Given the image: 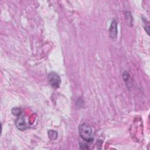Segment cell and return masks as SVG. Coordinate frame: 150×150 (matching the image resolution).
Wrapping results in <instances>:
<instances>
[{"label": "cell", "mask_w": 150, "mask_h": 150, "mask_svg": "<svg viewBox=\"0 0 150 150\" xmlns=\"http://www.w3.org/2000/svg\"><path fill=\"white\" fill-rule=\"evenodd\" d=\"M79 134L81 138L87 142H92L94 139L92 128L87 124H82L79 126Z\"/></svg>", "instance_id": "1"}, {"label": "cell", "mask_w": 150, "mask_h": 150, "mask_svg": "<svg viewBox=\"0 0 150 150\" xmlns=\"http://www.w3.org/2000/svg\"><path fill=\"white\" fill-rule=\"evenodd\" d=\"M129 76V74L128 72L127 71H124V73H122V78L125 81H127L128 80Z\"/></svg>", "instance_id": "7"}, {"label": "cell", "mask_w": 150, "mask_h": 150, "mask_svg": "<svg viewBox=\"0 0 150 150\" xmlns=\"http://www.w3.org/2000/svg\"><path fill=\"white\" fill-rule=\"evenodd\" d=\"M22 111L19 107H14L12 109V113L15 116L19 117L22 114Z\"/></svg>", "instance_id": "6"}, {"label": "cell", "mask_w": 150, "mask_h": 150, "mask_svg": "<svg viewBox=\"0 0 150 150\" xmlns=\"http://www.w3.org/2000/svg\"><path fill=\"white\" fill-rule=\"evenodd\" d=\"M15 125H16V128L19 130L22 131H25V129H26L28 128L24 116L21 115L17 117V118L15 121Z\"/></svg>", "instance_id": "3"}, {"label": "cell", "mask_w": 150, "mask_h": 150, "mask_svg": "<svg viewBox=\"0 0 150 150\" xmlns=\"http://www.w3.org/2000/svg\"><path fill=\"white\" fill-rule=\"evenodd\" d=\"M109 35L111 39H115L117 36V22L114 19L109 28Z\"/></svg>", "instance_id": "4"}, {"label": "cell", "mask_w": 150, "mask_h": 150, "mask_svg": "<svg viewBox=\"0 0 150 150\" xmlns=\"http://www.w3.org/2000/svg\"><path fill=\"white\" fill-rule=\"evenodd\" d=\"M47 78L49 84L52 87L57 88L60 86L61 83V79L57 73L54 71H52L48 74Z\"/></svg>", "instance_id": "2"}, {"label": "cell", "mask_w": 150, "mask_h": 150, "mask_svg": "<svg viewBox=\"0 0 150 150\" xmlns=\"http://www.w3.org/2000/svg\"><path fill=\"white\" fill-rule=\"evenodd\" d=\"M49 138L51 140H55L58 136V133L54 130H49L47 132Z\"/></svg>", "instance_id": "5"}]
</instances>
